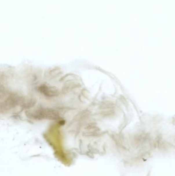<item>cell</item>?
I'll return each instance as SVG.
<instances>
[{"label": "cell", "instance_id": "obj_1", "mask_svg": "<svg viewBox=\"0 0 175 176\" xmlns=\"http://www.w3.org/2000/svg\"><path fill=\"white\" fill-rule=\"evenodd\" d=\"M26 115L29 118L36 120H58L60 118L57 111L49 108H40L27 111Z\"/></svg>", "mask_w": 175, "mask_h": 176}, {"label": "cell", "instance_id": "obj_2", "mask_svg": "<svg viewBox=\"0 0 175 176\" xmlns=\"http://www.w3.org/2000/svg\"><path fill=\"white\" fill-rule=\"evenodd\" d=\"M21 101H22V99L20 96L11 94L5 100L4 102L1 103V111L3 109L4 111L9 110L17 106Z\"/></svg>", "mask_w": 175, "mask_h": 176}, {"label": "cell", "instance_id": "obj_3", "mask_svg": "<svg viewBox=\"0 0 175 176\" xmlns=\"http://www.w3.org/2000/svg\"><path fill=\"white\" fill-rule=\"evenodd\" d=\"M38 90L39 92L44 95L45 97L50 98L57 97L59 95V91L54 87L43 85L39 87Z\"/></svg>", "mask_w": 175, "mask_h": 176}]
</instances>
